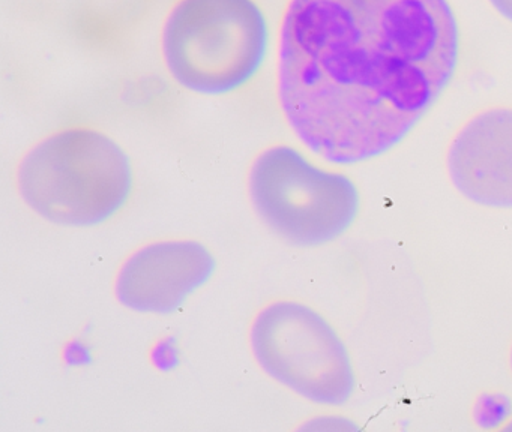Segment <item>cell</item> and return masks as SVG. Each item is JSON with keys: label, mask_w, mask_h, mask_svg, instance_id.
<instances>
[{"label": "cell", "mask_w": 512, "mask_h": 432, "mask_svg": "<svg viewBox=\"0 0 512 432\" xmlns=\"http://www.w3.org/2000/svg\"><path fill=\"white\" fill-rule=\"evenodd\" d=\"M460 51L449 0H286L275 42L281 116L323 161H371L439 101Z\"/></svg>", "instance_id": "obj_1"}, {"label": "cell", "mask_w": 512, "mask_h": 432, "mask_svg": "<svg viewBox=\"0 0 512 432\" xmlns=\"http://www.w3.org/2000/svg\"><path fill=\"white\" fill-rule=\"evenodd\" d=\"M127 150L107 132L71 125L29 147L16 171L32 212L64 227H95L118 215L134 191Z\"/></svg>", "instance_id": "obj_2"}, {"label": "cell", "mask_w": 512, "mask_h": 432, "mask_svg": "<svg viewBox=\"0 0 512 432\" xmlns=\"http://www.w3.org/2000/svg\"><path fill=\"white\" fill-rule=\"evenodd\" d=\"M158 48L167 75L181 89L220 98L262 74L274 29L259 0H173Z\"/></svg>", "instance_id": "obj_3"}, {"label": "cell", "mask_w": 512, "mask_h": 432, "mask_svg": "<svg viewBox=\"0 0 512 432\" xmlns=\"http://www.w3.org/2000/svg\"><path fill=\"white\" fill-rule=\"evenodd\" d=\"M247 188L259 218L281 239L304 248L343 236L361 209L352 177L320 167L290 144H272L254 156Z\"/></svg>", "instance_id": "obj_4"}, {"label": "cell", "mask_w": 512, "mask_h": 432, "mask_svg": "<svg viewBox=\"0 0 512 432\" xmlns=\"http://www.w3.org/2000/svg\"><path fill=\"white\" fill-rule=\"evenodd\" d=\"M250 347L263 372L307 401L340 407L356 387L352 357L337 330L298 300L263 306L250 326Z\"/></svg>", "instance_id": "obj_5"}, {"label": "cell", "mask_w": 512, "mask_h": 432, "mask_svg": "<svg viewBox=\"0 0 512 432\" xmlns=\"http://www.w3.org/2000/svg\"><path fill=\"white\" fill-rule=\"evenodd\" d=\"M215 270L217 258L203 243L157 240L125 258L116 273L115 296L130 311L172 314L211 281Z\"/></svg>", "instance_id": "obj_6"}, {"label": "cell", "mask_w": 512, "mask_h": 432, "mask_svg": "<svg viewBox=\"0 0 512 432\" xmlns=\"http://www.w3.org/2000/svg\"><path fill=\"white\" fill-rule=\"evenodd\" d=\"M446 168L467 200L512 209V108H487L466 120L449 143Z\"/></svg>", "instance_id": "obj_7"}, {"label": "cell", "mask_w": 512, "mask_h": 432, "mask_svg": "<svg viewBox=\"0 0 512 432\" xmlns=\"http://www.w3.org/2000/svg\"><path fill=\"white\" fill-rule=\"evenodd\" d=\"M491 8L505 18L506 21L512 23V0H487Z\"/></svg>", "instance_id": "obj_8"}, {"label": "cell", "mask_w": 512, "mask_h": 432, "mask_svg": "<svg viewBox=\"0 0 512 432\" xmlns=\"http://www.w3.org/2000/svg\"><path fill=\"white\" fill-rule=\"evenodd\" d=\"M511 368H512V347H511Z\"/></svg>", "instance_id": "obj_9"}]
</instances>
